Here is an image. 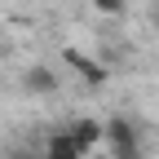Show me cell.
<instances>
[{
	"mask_svg": "<svg viewBox=\"0 0 159 159\" xmlns=\"http://www.w3.org/2000/svg\"><path fill=\"white\" fill-rule=\"evenodd\" d=\"M106 150H111V159H142V133H137L133 115L106 119Z\"/></svg>",
	"mask_w": 159,
	"mask_h": 159,
	"instance_id": "6da1fadb",
	"label": "cell"
},
{
	"mask_svg": "<svg viewBox=\"0 0 159 159\" xmlns=\"http://www.w3.org/2000/svg\"><path fill=\"white\" fill-rule=\"evenodd\" d=\"M62 62L80 75V84H89V89H106V80H111L106 62H97L93 53H80L75 44H66V49H62Z\"/></svg>",
	"mask_w": 159,
	"mask_h": 159,
	"instance_id": "7a4b0ae2",
	"label": "cell"
},
{
	"mask_svg": "<svg viewBox=\"0 0 159 159\" xmlns=\"http://www.w3.org/2000/svg\"><path fill=\"white\" fill-rule=\"evenodd\" d=\"M71 137H75V146L80 150H97V146H106V124H102V119H93V115H80V119H71Z\"/></svg>",
	"mask_w": 159,
	"mask_h": 159,
	"instance_id": "3957f363",
	"label": "cell"
},
{
	"mask_svg": "<svg viewBox=\"0 0 159 159\" xmlns=\"http://www.w3.org/2000/svg\"><path fill=\"white\" fill-rule=\"evenodd\" d=\"M40 159H84V150L75 146L71 128H53V133H49V142H44V155H40Z\"/></svg>",
	"mask_w": 159,
	"mask_h": 159,
	"instance_id": "277c9868",
	"label": "cell"
},
{
	"mask_svg": "<svg viewBox=\"0 0 159 159\" xmlns=\"http://www.w3.org/2000/svg\"><path fill=\"white\" fill-rule=\"evenodd\" d=\"M22 84H27V93H53V89H57V75H53L49 66H31V71L22 75Z\"/></svg>",
	"mask_w": 159,
	"mask_h": 159,
	"instance_id": "5b68a950",
	"label": "cell"
},
{
	"mask_svg": "<svg viewBox=\"0 0 159 159\" xmlns=\"http://www.w3.org/2000/svg\"><path fill=\"white\" fill-rule=\"evenodd\" d=\"M93 13H102V18H124L128 13V0H89Z\"/></svg>",
	"mask_w": 159,
	"mask_h": 159,
	"instance_id": "8992f818",
	"label": "cell"
},
{
	"mask_svg": "<svg viewBox=\"0 0 159 159\" xmlns=\"http://www.w3.org/2000/svg\"><path fill=\"white\" fill-rule=\"evenodd\" d=\"M155 31H159V9H155Z\"/></svg>",
	"mask_w": 159,
	"mask_h": 159,
	"instance_id": "52a82bcc",
	"label": "cell"
}]
</instances>
